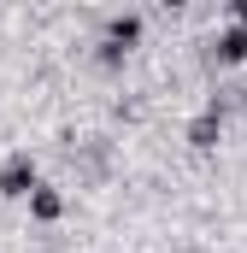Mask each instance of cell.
Listing matches in <instances>:
<instances>
[{
  "label": "cell",
  "instance_id": "cell-1",
  "mask_svg": "<svg viewBox=\"0 0 247 253\" xmlns=\"http://www.w3.org/2000/svg\"><path fill=\"white\" fill-rule=\"evenodd\" d=\"M65 153H71V171H77V183L82 189H100L106 177H112V165H118V147H112V135H65Z\"/></svg>",
  "mask_w": 247,
  "mask_h": 253
},
{
  "label": "cell",
  "instance_id": "cell-2",
  "mask_svg": "<svg viewBox=\"0 0 247 253\" xmlns=\"http://www.w3.org/2000/svg\"><path fill=\"white\" fill-rule=\"evenodd\" d=\"M206 71H218V77H230V71H247V30L242 24H218L212 36H206Z\"/></svg>",
  "mask_w": 247,
  "mask_h": 253
},
{
  "label": "cell",
  "instance_id": "cell-3",
  "mask_svg": "<svg viewBox=\"0 0 247 253\" xmlns=\"http://www.w3.org/2000/svg\"><path fill=\"white\" fill-rule=\"evenodd\" d=\"M36 183H41V159H36L30 147H12V153L0 159V200H24Z\"/></svg>",
  "mask_w": 247,
  "mask_h": 253
},
{
  "label": "cell",
  "instance_id": "cell-4",
  "mask_svg": "<svg viewBox=\"0 0 247 253\" xmlns=\"http://www.w3.org/2000/svg\"><path fill=\"white\" fill-rule=\"evenodd\" d=\"M224 129H230V118H224V112L200 106V112H194V118L183 124V141H188V153H200V159H206V153H218V147H224Z\"/></svg>",
  "mask_w": 247,
  "mask_h": 253
},
{
  "label": "cell",
  "instance_id": "cell-5",
  "mask_svg": "<svg viewBox=\"0 0 247 253\" xmlns=\"http://www.w3.org/2000/svg\"><path fill=\"white\" fill-rule=\"evenodd\" d=\"M24 212H30V224H41V230H53V224L65 218V189H59V183H47V177H41L36 189L24 194Z\"/></svg>",
  "mask_w": 247,
  "mask_h": 253
},
{
  "label": "cell",
  "instance_id": "cell-6",
  "mask_svg": "<svg viewBox=\"0 0 247 253\" xmlns=\"http://www.w3.org/2000/svg\"><path fill=\"white\" fill-rule=\"evenodd\" d=\"M141 36H147L141 12H106V24H100V42H112V47H124V53H135Z\"/></svg>",
  "mask_w": 247,
  "mask_h": 253
},
{
  "label": "cell",
  "instance_id": "cell-7",
  "mask_svg": "<svg viewBox=\"0 0 247 253\" xmlns=\"http://www.w3.org/2000/svg\"><path fill=\"white\" fill-rule=\"evenodd\" d=\"M224 6H230V24H242V30H247V0H224Z\"/></svg>",
  "mask_w": 247,
  "mask_h": 253
},
{
  "label": "cell",
  "instance_id": "cell-8",
  "mask_svg": "<svg viewBox=\"0 0 247 253\" xmlns=\"http://www.w3.org/2000/svg\"><path fill=\"white\" fill-rule=\"evenodd\" d=\"M159 12H188V0H153Z\"/></svg>",
  "mask_w": 247,
  "mask_h": 253
}]
</instances>
